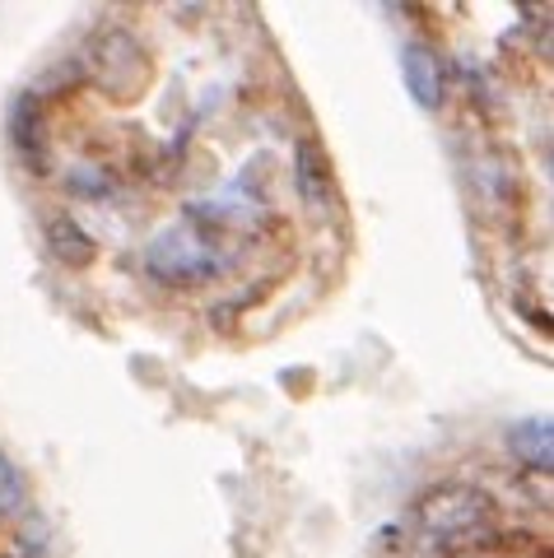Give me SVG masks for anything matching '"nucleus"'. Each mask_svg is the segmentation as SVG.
I'll use <instances>...</instances> for the list:
<instances>
[{
    "mask_svg": "<svg viewBox=\"0 0 554 558\" xmlns=\"http://www.w3.org/2000/svg\"><path fill=\"white\" fill-rule=\"evenodd\" d=\"M224 252L219 242L201 229V223L182 219V223H168L164 233L149 238L145 247V270L159 279L168 289H192V284H210V279L224 275Z\"/></svg>",
    "mask_w": 554,
    "mask_h": 558,
    "instance_id": "f257e3e1",
    "label": "nucleus"
},
{
    "mask_svg": "<svg viewBox=\"0 0 554 558\" xmlns=\"http://www.w3.org/2000/svg\"><path fill=\"white\" fill-rule=\"evenodd\" d=\"M494 498L475 484H443L414 502V526H420L424 545H453V539L475 535L494 521Z\"/></svg>",
    "mask_w": 554,
    "mask_h": 558,
    "instance_id": "f03ea898",
    "label": "nucleus"
},
{
    "mask_svg": "<svg viewBox=\"0 0 554 558\" xmlns=\"http://www.w3.org/2000/svg\"><path fill=\"white\" fill-rule=\"evenodd\" d=\"M94 75H98V84L108 94L131 98V94L145 89L149 61H145V51L135 47V38H127L121 28H112V33H103L98 47H94Z\"/></svg>",
    "mask_w": 554,
    "mask_h": 558,
    "instance_id": "7ed1b4c3",
    "label": "nucleus"
},
{
    "mask_svg": "<svg viewBox=\"0 0 554 558\" xmlns=\"http://www.w3.org/2000/svg\"><path fill=\"white\" fill-rule=\"evenodd\" d=\"M401 75H406L410 98L420 102L424 112H434L438 102H443V61L429 47H420V43H406L401 47Z\"/></svg>",
    "mask_w": 554,
    "mask_h": 558,
    "instance_id": "20e7f679",
    "label": "nucleus"
},
{
    "mask_svg": "<svg viewBox=\"0 0 554 558\" xmlns=\"http://www.w3.org/2000/svg\"><path fill=\"white\" fill-rule=\"evenodd\" d=\"M10 131H14V145H20L24 159L33 168H43V159H47V121H43V102L33 98V94L14 102Z\"/></svg>",
    "mask_w": 554,
    "mask_h": 558,
    "instance_id": "39448f33",
    "label": "nucleus"
},
{
    "mask_svg": "<svg viewBox=\"0 0 554 558\" xmlns=\"http://www.w3.org/2000/svg\"><path fill=\"white\" fill-rule=\"evenodd\" d=\"M554 428H550V418H522V424H513L508 428V451L517 461H527L531 470H545L550 475V465H554Z\"/></svg>",
    "mask_w": 554,
    "mask_h": 558,
    "instance_id": "423d86ee",
    "label": "nucleus"
},
{
    "mask_svg": "<svg viewBox=\"0 0 554 558\" xmlns=\"http://www.w3.org/2000/svg\"><path fill=\"white\" fill-rule=\"evenodd\" d=\"M47 247H51V256H57L61 266H89L94 252H98L94 238L84 233L71 215H51L47 219Z\"/></svg>",
    "mask_w": 554,
    "mask_h": 558,
    "instance_id": "0eeeda50",
    "label": "nucleus"
},
{
    "mask_svg": "<svg viewBox=\"0 0 554 558\" xmlns=\"http://www.w3.org/2000/svg\"><path fill=\"white\" fill-rule=\"evenodd\" d=\"M299 196L303 205L313 209V215H322V205L326 196H332V182H326V159L317 154V145H299Z\"/></svg>",
    "mask_w": 554,
    "mask_h": 558,
    "instance_id": "6e6552de",
    "label": "nucleus"
},
{
    "mask_svg": "<svg viewBox=\"0 0 554 558\" xmlns=\"http://www.w3.org/2000/svg\"><path fill=\"white\" fill-rule=\"evenodd\" d=\"M24 502H28V484H24V470L14 465L5 451H0V512L14 517V512H24Z\"/></svg>",
    "mask_w": 554,
    "mask_h": 558,
    "instance_id": "1a4fd4ad",
    "label": "nucleus"
}]
</instances>
